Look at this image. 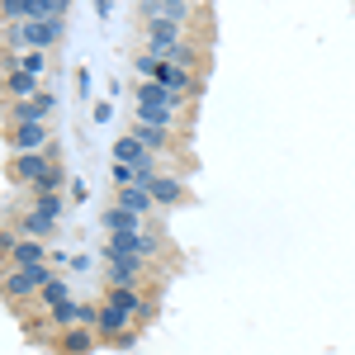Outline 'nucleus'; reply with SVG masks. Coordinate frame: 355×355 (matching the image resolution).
Here are the masks:
<instances>
[{
    "label": "nucleus",
    "instance_id": "nucleus-12",
    "mask_svg": "<svg viewBox=\"0 0 355 355\" xmlns=\"http://www.w3.org/2000/svg\"><path fill=\"white\" fill-rule=\"evenodd\" d=\"M43 256H48V251H43V242H38V237H19V242L10 246V266H15V270L43 266Z\"/></svg>",
    "mask_w": 355,
    "mask_h": 355
},
{
    "label": "nucleus",
    "instance_id": "nucleus-6",
    "mask_svg": "<svg viewBox=\"0 0 355 355\" xmlns=\"http://www.w3.org/2000/svg\"><path fill=\"white\" fill-rule=\"evenodd\" d=\"M180 90H171L162 81H137V105H147V110H175L180 114Z\"/></svg>",
    "mask_w": 355,
    "mask_h": 355
},
{
    "label": "nucleus",
    "instance_id": "nucleus-23",
    "mask_svg": "<svg viewBox=\"0 0 355 355\" xmlns=\"http://www.w3.org/2000/svg\"><path fill=\"white\" fill-rule=\"evenodd\" d=\"M110 175H114V190H123V185H137V171H133L128 162H114Z\"/></svg>",
    "mask_w": 355,
    "mask_h": 355
},
{
    "label": "nucleus",
    "instance_id": "nucleus-9",
    "mask_svg": "<svg viewBox=\"0 0 355 355\" xmlns=\"http://www.w3.org/2000/svg\"><path fill=\"white\" fill-rule=\"evenodd\" d=\"M147 190L157 194V204H162V209H171V204H185V199H190L185 180H180V175H166V171L152 180V185H147Z\"/></svg>",
    "mask_w": 355,
    "mask_h": 355
},
{
    "label": "nucleus",
    "instance_id": "nucleus-14",
    "mask_svg": "<svg viewBox=\"0 0 355 355\" xmlns=\"http://www.w3.org/2000/svg\"><path fill=\"white\" fill-rule=\"evenodd\" d=\"M95 336H100L95 327H67V336H62L57 351H62V355H90V351H95Z\"/></svg>",
    "mask_w": 355,
    "mask_h": 355
},
{
    "label": "nucleus",
    "instance_id": "nucleus-10",
    "mask_svg": "<svg viewBox=\"0 0 355 355\" xmlns=\"http://www.w3.org/2000/svg\"><path fill=\"white\" fill-rule=\"evenodd\" d=\"M105 266H110V284H137L147 275V261L142 256H114Z\"/></svg>",
    "mask_w": 355,
    "mask_h": 355
},
{
    "label": "nucleus",
    "instance_id": "nucleus-17",
    "mask_svg": "<svg viewBox=\"0 0 355 355\" xmlns=\"http://www.w3.org/2000/svg\"><path fill=\"white\" fill-rule=\"evenodd\" d=\"M142 223H147L142 214H128V209H119V204L105 209V227H110V232H137Z\"/></svg>",
    "mask_w": 355,
    "mask_h": 355
},
{
    "label": "nucleus",
    "instance_id": "nucleus-4",
    "mask_svg": "<svg viewBox=\"0 0 355 355\" xmlns=\"http://www.w3.org/2000/svg\"><path fill=\"white\" fill-rule=\"evenodd\" d=\"M133 318L123 313V308H114V303H100V313H95V331L100 336H110L114 346H133Z\"/></svg>",
    "mask_w": 355,
    "mask_h": 355
},
{
    "label": "nucleus",
    "instance_id": "nucleus-22",
    "mask_svg": "<svg viewBox=\"0 0 355 355\" xmlns=\"http://www.w3.org/2000/svg\"><path fill=\"white\" fill-rule=\"evenodd\" d=\"M33 209H38V214H48V218H62V209H67V204H62V194H33Z\"/></svg>",
    "mask_w": 355,
    "mask_h": 355
},
{
    "label": "nucleus",
    "instance_id": "nucleus-19",
    "mask_svg": "<svg viewBox=\"0 0 355 355\" xmlns=\"http://www.w3.org/2000/svg\"><path fill=\"white\" fill-rule=\"evenodd\" d=\"M142 157H147V147L137 142V133H128V137H119V142H114V162H128V166H137Z\"/></svg>",
    "mask_w": 355,
    "mask_h": 355
},
{
    "label": "nucleus",
    "instance_id": "nucleus-13",
    "mask_svg": "<svg viewBox=\"0 0 355 355\" xmlns=\"http://www.w3.org/2000/svg\"><path fill=\"white\" fill-rule=\"evenodd\" d=\"M147 19H166V24H185L190 19V0H157V5H142Z\"/></svg>",
    "mask_w": 355,
    "mask_h": 355
},
{
    "label": "nucleus",
    "instance_id": "nucleus-3",
    "mask_svg": "<svg viewBox=\"0 0 355 355\" xmlns=\"http://www.w3.org/2000/svg\"><path fill=\"white\" fill-rule=\"evenodd\" d=\"M57 275L48 270V266H28V270H5V294H10V303H19V299H28L33 289H43V284H53Z\"/></svg>",
    "mask_w": 355,
    "mask_h": 355
},
{
    "label": "nucleus",
    "instance_id": "nucleus-11",
    "mask_svg": "<svg viewBox=\"0 0 355 355\" xmlns=\"http://www.w3.org/2000/svg\"><path fill=\"white\" fill-rule=\"evenodd\" d=\"M10 142H15V152H43L48 128L43 123H10Z\"/></svg>",
    "mask_w": 355,
    "mask_h": 355
},
{
    "label": "nucleus",
    "instance_id": "nucleus-24",
    "mask_svg": "<svg viewBox=\"0 0 355 355\" xmlns=\"http://www.w3.org/2000/svg\"><path fill=\"white\" fill-rule=\"evenodd\" d=\"M137 5H157V0H137Z\"/></svg>",
    "mask_w": 355,
    "mask_h": 355
},
{
    "label": "nucleus",
    "instance_id": "nucleus-18",
    "mask_svg": "<svg viewBox=\"0 0 355 355\" xmlns=\"http://www.w3.org/2000/svg\"><path fill=\"white\" fill-rule=\"evenodd\" d=\"M53 227H57V223L48 218V214H38V209H28L24 218H19V232H24V237H38V242L53 237Z\"/></svg>",
    "mask_w": 355,
    "mask_h": 355
},
{
    "label": "nucleus",
    "instance_id": "nucleus-20",
    "mask_svg": "<svg viewBox=\"0 0 355 355\" xmlns=\"http://www.w3.org/2000/svg\"><path fill=\"white\" fill-rule=\"evenodd\" d=\"M38 303H48V308H62V303H71V289H67V279H53V284H43V289H38Z\"/></svg>",
    "mask_w": 355,
    "mask_h": 355
},
{
    "label": "nucleus",
    "instance_id": "nucleus-15",
    "mask_svg": "<svg viewBox=\"0 0 355 355\" xmlns=\"http://www.w3.org/2000/svg\"><path fill=\"white\" fill-rule=\"evenodd\" d=\"M5 90H10V100H33V95H43V90H38V76H33V71H19V67L5 71Z\"/></svg>",
    "mask_w": 355,
    "mask_h": 355
},
{
    "label": "nucleus",
    "instance_id": "nucleus-1",
    "mask_svg": "<svg viewBox=\"0 0 355 355\" xmlns=\"http://www.w3.org/2000/svg\"><path fill=\"white\" fill-rule=\"evenodd\" d=\"M67 38V19H24V24H5V48L19 57V48H38V53H48Z\"/></svg>",
    "mask_w": 355,
    "mask_h": 355
},
{
    "label": "nucleus",
    "instance_id": "nucleus-5",
    "mask_svg": "<svg viewBox=\"0 0 355 355\" xmlns=\"http://www.w3.org/2000/svg\"><path fill=\"white\" fill-rule=\"evenodd\" d=\"M105 303L123 308L128 318H152V308H157L152 299H142V289H137V284H110V289H105Z\"/></svg>",
    "mask_w": 355,
    "mask_h": 355
},
{
    "label": "nucleus",
    "instance_id": "nucleus-7",
    "mask_svg": "<svg viewBox=\"0 0 355 355\" xmlns=\"http://www.w3.org/2000/svg\"><path fill=\"white\" fill-rule=\"evenodd\" d=\"M114 204L119 209H128V214H142V218H152L162 204H157V194L147 190V185H123V190L114 194Z\"/></svg>",
    "mask_w": 355,
    "mask_h": 355
},
{
    "label": "nucleus",
    "instance_id": "nucleus-2",
    "mask_svg": "<svg viewBox=\"0 0 355 355\" xmlns=\"http://www.w3.org/2000/svg\"><path fill=\"white\" fill-rule=\"evenodd\" d=\"M114 256H142V261H152V256H162V237L147 232V227H137V232H110L105 261H114Z\"/></svg>",
    "mask_w": 355,
    "mask_h": 355
},
{
    "label": "nucleus",
    "instance_id": "nucleus-21",
    "mask_svg": "<svg viewBox=\"0 0 355 355\" xmlns=\"http://www.w3.org/2000/svg\"><path fill=\"white\" fill-rule=\"evenodd\" d=\"M180 114L175 110H147V105H137V123H157V128H171Z\"/></svg>",
    "mask_w": 355,
    "mask_h": 355
},
{
    "label": "nucleus",
    "instance_id": "nucleus-8",
    "mask_svg": "<svg viewBox=\"0 0 355 355\" xmlns=\"http://www.w3.org/2000/svg\"><path fill=\"white\" fill-rule=\"evenodd\" d=\"M53 110V95L43 90V95H33V100H15L10 105V123H43Z\"/></svg>",
    "mask_w": 355,
    "mask_h": 355
},
{
    "label": "nucleus",
    "instance_id": "nucleus-16",
    "mask_svg": "<svg viewBox=\"0 0 355 355\" xmlns=\"http://www.w3.org/2000/svg\"><path fill=\"white\" fill-rule=\"evenodd\" d=\"M133 133H137V142H142L147 152H166V147H175V137H171V128H157V123H137Z\"/></svg>",
    "mask_w": 355,
    "mask_h": 355
}]
</instances>
